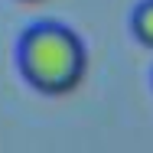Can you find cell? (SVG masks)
I'll return each mask as SVG.
<instances>
[{
    "mask_svg": "<svg viewBox=\"0 0 153 153\" xmlns=\"http://www.w3.org/2000/svg\"><path fill=\"white\" fill-rule=\"evenodd\" d=\"M16 65L30 88L59 98L82 85L88 68V49L78 33L62 23H36L20 36Z\"/></svg>",
    "mask_w": 153,
    "mask_h": 153,
    "instance_id": "6da1fadb",
    "label": "cell"
},
{
    "mask_svg": "<svg viewBox=\"0 0 153 153\" xmlns=\"http://www.w3.org/2000/svg\"><path fill=\"white\" fill-rule=\"evenodd\" d=\"M130 30H134V36H137L140 46L153 49V0H143V3L134 10V16H130Z\"/></svg>",
    "mask_w": 153,
    "mask_h": 153,
    "instance_id": "7a4b0ae2",
    "label": "cell"
},
{
    "mask_svg": "<svg viewBox=\"0 0 153 153\" xmlns=\"http://www.w3.org/2000/svg\"><path fill=\"white\" fill-rule=\"evenodd\" d=\"M30 3H33V0H30Z\"/></svg>",
    "mask_w": 153,
    "mask_h": 153,
    "instance_id": "3957f363",
    "label": "cell"
}]
</instances>
